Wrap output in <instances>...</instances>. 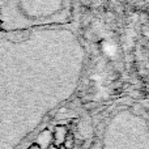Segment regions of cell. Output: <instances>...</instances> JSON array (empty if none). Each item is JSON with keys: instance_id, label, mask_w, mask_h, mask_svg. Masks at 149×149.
Segmentation results:
<instances>
[{"instance_id": "obj_1", "label": "cell", "mask_w": 149, "mask_h": 149, "mask_svg": "<svg viewBox=\"0 0 149 149\" xmlns=\"http://www.w3.org/2000/svg\"><path fill=\"white\" fill-rule=\"evenodd\" d=\"M68 128L65 126H56L52 131V144H55L56 147H63L64 140L68 135Z\"/></svg>"}, {"instance_id": "obj_2", "label": "cell", "mask_w": 149, "mask_h": 149, "mask_svg": "<svg viewBox=\"0 0 149 149\" xmlns=\"http://www.w3.org/2000/svg\"><path fill=\"white\" fill-rule=\"evenodd\" d=\"M37 144L39 145L42 149H46L49 145L52 144V132H50L49 130H45L37 137Z\"/></svg>"}, {"instance_id": "obj_3", "label": "cell", "mask_w": 149, "mask_h": 149, "mask_svg": "<svg viewBox=\"0 0 149 149\" xmlns=\"http://www.w3.org/2000/svg\"><path fill=\"white\" fill-rule=\"evenodd\" d=\"M74 143H76V140H74V135L71 134V132H68L67 137H65V140H64V144H63V148L64 149H72L74 147Z\"/></svg>"}, {"instance_id": "obj_4", "label": "cell", "mask_w": 149, "mask_h": 149, "mask_svg": "<svg viewBox=\"0 0 149 149\" xmlns=\"http://www.w3.org/2000/svg\"><path fill=\"white\" fill-rule=\"evenodd\" d=\"M28 149H42V148L39 147V145L37 144V143H33V144L29 145V148H28Z\"/></svg>"}, {"instance_id": "obj_5", "label": "cell", "mask_w": 149, "mask_h": 149, "mask_svg": "<svg viewBox=\"0 0 149 149\" xmlns=\"http://www.w3.org/2000/svg\"><path fill=\"white\" fill-rule=\"evenodd\" d=\"M46 149H59V147H56L55 144H51V145H49Z\"/></svg>"}, {"instance_id": "obj_6", "label": "cell", "mask_w": 149, "mask_h": 149, "mask_svg": "<svg viewBox=\"0 0 149 149\" xmlns=\"http://www.w3.org/2000/svg\"><path fill=\"white\" fill-rule=\"evenodd\" d=\"M59 149H64V148H63V147H60V148H59Z\"/></svg>"}]
</instances>
